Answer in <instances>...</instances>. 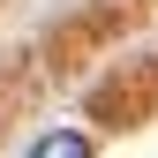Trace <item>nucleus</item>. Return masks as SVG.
Listing matches in <instances>:
<instances>
[{
    "label": "nucleus",
    "mask_w": 158,
    "mask_h": 158,
    "mask_svg": "<svg viewBox=\"0 0 158 158\" xmlns=\"http://www.w3.org/2000/svg\"><path fill=\"white\" fill-rule=\"evenodd\" d=\"M30 158H90V135L83 128H53V135H38Z\"/></svg>",
    "instance_id": "1"
}]
</instances>
